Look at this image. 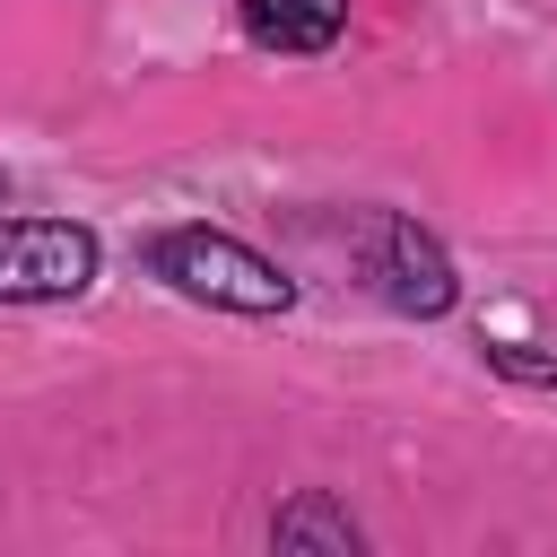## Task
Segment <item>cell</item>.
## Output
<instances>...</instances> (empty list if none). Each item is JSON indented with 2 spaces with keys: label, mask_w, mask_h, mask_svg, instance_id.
Instances as JSON below:
<instances>
[{
  "label": "cell",
  "mask_w": 557,
  "mask_h": 557,
  "mask_svg": "<svg viewBox=\"0 0 557 557\" xmlns=\"http://www.w3.org/2000/svg\"><path fill=\"white\" fill-rule=\"evenodd\" d=\"M139 261H148L157 287H174L183 305H209V313L270 322V313L296 305V278H287L270 252H252L244 235H226V226H157V235L139 244Z\"/></svg>",
  "instance_id": "cell-1"
},
{
  "label": "cell",
  "mask_w": 557,
  "mask_h": 557,
  "mask_svg": "<svg viewBox=\"0 0 557 557\" xmlns=\"http://www.w3.org/2000/svg\"><path fill=\"white\" fill-rule=\"evenodd\" d=\"M348 261H357L366 296H383V305L409 313V322H444V313L461 305L453 252H444L418 218H400V209H357V218H348Z\"/></svg>",
  "instance_id": "cell-2"
},
{
  "label": "cell",
  "mask_w": 557,
  "mask_h": 557,
  "mask_svg": "<svg viewBox=\"0 0 557 557\" xmlns=\"http://www.w3.org/2000/svg\"><path fill=\"white\" fill-rule=\"evenodd\" d=\"M104 270L96 226L78 218H0V305H70Z\"/></svg>",
  "instance_id": "cell-3"
},
{
  "label": "cell",
  "mask_w": 557,
  "mask_h": 557,
  "mask_svg": "<svg viewBox=\"0 0 557 557\" xmlns=\"http://www.w3.org/2000/svg\"><path fill=\"white\" fill-rule=\"evenodd\" d=\"M270 548L278 557H366V531H357V513L331 487H296L270 513Z\"/></svg>",
  "instance_id": "cell-4"
},
{
  "label": "cell",
  "mask_w": 557,
  "mask_h": 557,
  "mask_svg": "<svg viewBox=\"0 0 557 557\" xmlns=\"http://www.w3.org/2000/svg\"><path fill=\"white\" fill-rule=\"evenodd\" d=\"M479 357H487V374H505L522 392H557V357L531 348V339H479Z\"/></svg>",
  "instance_id": "cell-6"
},
{
  "label": "cell",
  "mask_w": 557,
  "mask_h": 557,
  "mask_svg": "<svg viewBox=\"0 0 557 557\" xmlns=\"http://www.w3.org/2000/svg\"><path fill=\"white\" fill-rule=\"evenodd\" d=\"M244 35L261 52H331L348 35V0H244Z\"/></svg>",
  "instance_id": "cell-5"
}]
</instances>
